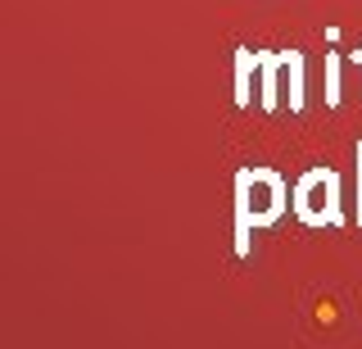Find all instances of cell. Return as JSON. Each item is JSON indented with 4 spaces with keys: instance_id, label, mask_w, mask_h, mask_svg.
<instances>
[{
    "instance_id": "2",
    "label": "cell",
    "mask_w": 362,
    "mask_h": 349,
    "mask_svg": "<svg viewBox=\"0 0 362 349\" xmlns=\"http://www.w3.org/2000/svg\"><path fill=\"white\" fill-rule=\"evenodd\" d=\"M290 209L303 227H344V182L331 164H313L308 173L294 177L290 186Z\"/></svg>"
},
{
    "instance_id": "7",
    "label": "cell",
    "mask_w": 362,
    "mask_h": 349,
    "mask_svg": "<svg viewBox=\"0 0 362 349\" xmlns=\"http://www.w3.org/2000/svg\"><path fill=\"white\" fill-rule=\"evenodd\" d=\"M354 159H358V209H354V222L362 227V141L354 145Z\"/></svg>"
},
{
    "instance_id": "1",
    "label": "cell",
    "mask_w": 362,
    "mask_h": 349,
    "mask_svg": "<svg viewBox=\"0 0 362 349\" xmlns=\"http://www.w3.org/2000/svg\"><path fill=\"white\" fill-rule=\"evenodd\" d=\"M290 209V186L276 168L263 164H245L235 173V258H249L254 250V236L258 227H272L281 222Z\"/></svg>"
},
{
    "instance_id": "5",
    "label": "cell",
    "mask_w": 362,
    "mask_h": 349,
    "mask_svg": "<svg viewBox=\"0 0 362 349\" xmlns=\"http://www.w3.org/2000/svg\"><path fill=\"white\" fill-rule=\"evenodd\" d=\"M254 73H258V50L240 46L235 50V109L254 105Z\"/></svg>"
},
{
    "instance_id": "3",
    "label": "cell",
    "mask_w": 362,
    "mask_h": 349,
    "mask_svg": "<svg viewBox=\"0 0 362 349\" xmlns=\"http://www.w3.org/2000/svg\"><path fill=\"white\" fill-rule=\"evenodd\" d=\"M286 105V50H258V109L276 114Z\"/></svg>"
},
{
    "instance_id": "6",
    "label": "cell",
    "mask_w": 362,
    "mask_h": 349,
    "mask_svg": "<svg viewBox=\"0 0 362 349\" xmlns=\"http://www.w3.org/2000/svg\"><path fill=\"white\" fill-rule=\"evenodd\" d=\"M344 100V55L326 50V109H339Z\"/></svg>"
},
{
    "instance_id": "8",
    "label": "cell",
    "mask_w": 362,
    "mask_h": 349,
    "mask_svg": "<svg viewBox=\"0 0 362 349\" xmlns=\"http://www.w3.org/2000/svg\"><path fill=\"white\" fill-rule=\"evenodd\" d=\"M349 59H354V64H358V69H362V46H358L354 55H349Z\"/></svg>"
},
{
    "instance_id": "4",
    "label": "cell",
    "mask_w": 362,
    "mask_h": 349,
    "mask_svg": "<svg viewBox=\"0 0 362 349\" xmlns=\"http://www.w3.org/2000/svg\"><path fill=\"white\" fill-rule=\"evenodd\" d=\"M308 64H303V50H286V100H290V114H303L308 105Z\"/></svg>"
}]
</instances>
